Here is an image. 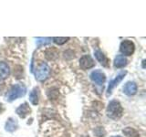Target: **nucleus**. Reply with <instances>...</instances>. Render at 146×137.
I'll return each mask as SVG.
<instances>
[{"label": "nucleus", "mask_w": 146, "mask_h": 137, "mask_svg": "<svg viewBox=\"0 0 146 137\" xmlns=\"http://www.w3.org/2000/svg\"><path fill=\"white\" fill-rule=\"evenodd\" d=\"M106 112L108 117L113 119V120H118V119H120L122 116L123 108L118 100H113L109 103Z\"/></svg>", "instance_id": "f257e3e1"}, {"label": "nucleus", "mask_w": 146, "mask_h": 137, "mask_svg": "<svg viewBox=\"0 0 146 137\" xmlns=\"http://www.w3.org/2000/svg\"><path fill=\"white\" fill-rule=\"evenodd\" d=\"M27 93V88L24 84L18 83L14 85L12 88L10 89V90L8 91V93L7 95V98L9 102H12L14 100H17V98H20L25 96V94Z\"/></svg>", "instance_id": "f03ea898"}, {"label": "nucleus", "mask_w": 146, "mask_h": 137, "mask_svg": "<svg viewBox=\"0 0 146 137\" xmlns=\"http://www.w3.org/2000/svg\"><path fill=\"white\" fill-rule=\"evenodd\" d=\"M49 72H50V68L48 66V64L41 62L39 65L36 68V70H35L36 80H38L39 81H43L45 80H47L49 75Z\"/></svg>", "instance_id": "7ed1b4c3"}, {"label": "nucleus", "mask_w": 146, "mask_h": 137, "mask_svg": "<svg viewBox=\"0 0 146 137\" xmlns=\"http://www.w3.org/2000/svg\"><path fill=\"white\" fill-rule=\"evenodd\" d=\"M120 50H121V52L123 55H126V56H131V54H133L134 50H135L134 43L132 42L131 40H129V39L123 40L122 42L121 43Z\"/></svg>", "instance_id": "20e7f679"}, {"label": "nucleus", "mask_w": 146, "mask_h": 137, "mask_svg": "<svg viewBox=\"0 0 146 137\" xmlns=\"http://www.w3.org/2000/svg\"><path fill=\"white\" fill-rule=\"evenodd\" d=\"M90 79L93 82H95L96 84L102 85L104 83L105 80H106V76H105V74L100 70H96L91 72Z\"/></svg>", "instance_id": "39448f33"}, {"label": "nucleus", "mask_w": 146, "mask_h": 137, "mask_svg": "<svg viewBox=\"0 0 146 137\" xmlns=\"http://www.w3.org/2000/svg\"><path fill=\"white\" fill-rule=\"evenodd\" d=\"M80 66L82 70H89L95 66V61L90 55H84L80 59Z\"/></svg>", "instance_id": "423d86ee"}, {"label": "nucleus", "mask_w": 146, "mask_h": 137, "mask_svg": "<svg viewBox=\"0 0 146 137\" xmlns=\"http://www.w3.org/2000/svg\"><path fill=\"white\" fill-rule=\"evenodd\" d=\"M127 71H122L121 73H119V74L116 76V78L114 80H111L109 83V87H108V90H107V95H111V91L112 90L114 89V87H116L120 82L122 80V79L124 78V76L126 75Z\"/></svg>", "instance_id": "0eeeda50"}, {"label": "nucleus", "mask_w": 146, "mask_h": 137, "mask_svg": "<svg viewBox=\"0 0 146 137\" xmlns=\"http://www.w3.org/2000/svg\"><path fill=\"white\" fill-rule=\"evenodd\" d=\"M123 92L128 96L134 95L137 92V84L133 81H129L123 87Z\"/></svg>", "instance_id": "6e6552de"}, {"label": "nucleus", "mask_w": 146, "mask_h": 137, "mask_svg": "<svg viewBox=\"0 0 146 137\" xmlns=\"http://www.w3.org/2000/svg\"><path fill=\"white\" fill-rule=\"evenodd\" d=\"M30 112H31V109L29 108V104H27V102L21 104L20 106L17 109V115L19 116L20 118H23V119L26 118Z\"/></svg>", "instance_id": "1a4fd4ad"}, {"label": "nucleus", "mask_w": 146, "mask_h": 137, "mask_svg": "<svg viewBox=\"0 0 146 137\" xmlns=\"http://www.w3.org/2000/svg\"><path fill=\"white\" fill-rule=\"evenodd\" d=\"M10 70L6 62H0V79L5 80L9 76Z\"/></svg>", "instance_id": "9d476101"}, {"label": "nucleus", "mask_w": 146, "mask_h": 137, "mask_svg": "<svg viewBox=\"0 0 146 137\" xmlns=\"http://www.w3.org/2000/svg\"><path fill=\"white\" fill-rule=\"evenodd\" d=\"M127 65V59L123 55H118L114 59V67L115 68H123Z\"/></svg>", "instance_id": "9b49d317"}, {"label": "nucleus", "mask_w": 146, "mask_h": 137, "mask_svg": "<svg viewBox=\"0 0 146 137\" xmlns=\"http://www.w3.org/2000/svg\"><path fill=\"white\" fill-rule=\"evenodd\" d=\"M5 128H6V131H7L9 132H12L17 128V122L15 120V119L9 118L6 122V126H5Z\"/></svg>", "instance_id": "f8f14e48"}, {"label": "nucleus", "mask_w": 146, "mask_h": 137, "mask_svg": "<svg viewBox=\"0 0 146 137\" xmlns=\"http://www.w3.org/2000/svg\"><path fill=\"white\" fill-rule=\"evenodd\" d=\"M94 55H95L96 59H97V61L102 64V65H103L105 67L108 66V59L102 51H100V50H96L94 52Z\"/></svg>", "instance_id": "ddd939ff"}, {"label": "nucleus", "mask_w": 146, "mask_h": 137, "mask_svg": "<svg viewBox=\"0 0 146 137\" xmlns=\"http://www.w3.org/2000/svg\"><path fill=\"white\" fill-rule=\"evenodd\" d=\"M29 100L33 105H36L38 103V89L35 88L32 90L29 94Z\"/></svg>", "instance_id": "4468645a"}, {"label": "nucleus", "mask_w": 146, "mask_h": 137, "mask_svg": "<svg viewBox=\"0 0 146 137\" xmlns=\"http://www.w3.org/2000/svg\"><path fill=\"white\" fill-rule=\"evenodd\" d=\"M123 132L126 134L127 137H139V134L135 131L134 129H132L131 127H127L123 130Z\"/></svg>", "instance_id": "2eb2a0df"}, {"label": "nucleus", "mask_w": 146, "mask_h": 137, "mask_svg": "<svg viewBox=\"0 0 146 137\" xmlns=\"http://www.w3.org/2000/svg\"><path fill=\"white\" fill-rule=\"evenodd\" d=\"M51 42V39L50 38H38L36 39V45L38 46H43V45H48Z\"/></svg>", "instance_id": "dca6fc26"}, {"label": "nucleus", "mask_w": 146, "mask_h": 137, "mask_svg": "<svg viewBox=\"0 0 146 137\" xmlns=\"http://www.w3.org/2000/svg\"><path fill=\"white\" fill-rule=\"evenodd\" d=\"M52 39L56 44L63 45V44H65L68 39H70V38H60V37H55V38H53Z\"/></svg>", "instance_id": "f3484780"}, {"label": "nucleus", "mask_w": 146, "mask_h": 137, "mask_svg": "<svg viewBox=\"0 0 146 137\" xmlns=\"http://www.w3.org/2000/svg\"><path fill=\"white\" fill-rule=\"evenodd\" d=\"M3 105H2V103L1 102H0V113H1L2 112H3Z\"/></svg>", "instance_id": "a211bd4d"}, {"label": "nucleus", "mask_w": 146, "mask_h": 137, "mask_svg": "<svg viewBox=\"0 0 146 137\" xmlns=\"http://www.w3.org/2000/svg\"><path fill=\"white\" fill-rule=\"evenodd\" d=\"M112 137H121V136H112Z\"/></svg>", "instance_id": "6ab92c4d"}]
</instances>
